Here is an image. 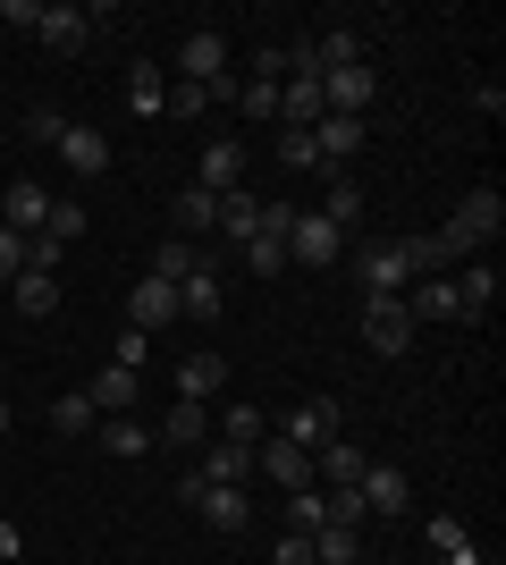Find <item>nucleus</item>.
<instances>
[{
    "instance_id": "obj_23",
    "label": "nucleus",
    "mask_w": 506,
    "mask_h": 565,
    "mask_svg": "<svg viewBox=\"0 0 506 565\" xmlns=\"http://www.w3.org/2000/svg\"><path fill=\"white\" fill-rule=\"evenodd\" d=\"M194 472H203V481H219V490H245V481H254V448H228V439H212Z\"/></svg>"
},
{
    "instance_id": "obj_3",
    "label": "nucleus",
    "mask_w": 506,
    "mask_h": 565,
    "mask_svg": "<svg viewBox=\"0 0 506 565\" xmlns=\"http://www.w3.org/2000/svg\"><path fill=\"white\" fill-rule=\"evenodd\" d=\"M177 76H186V85H212V94H237V76H228V34L194 25L186 43H177Z\"/></svg>"
},
{
    "instance_id": "obj_9",
    "label": "nucleus",
    "mask_w": 506,
    "mask_h": 565,
    "mask_svg": "<svg viewBox=\"0 0 506 565\" xmlns=\"http://www.w3.org/2000/svg\"><path fill=\"white\" fill-rule=\"evenodd\" d=\"M337 430H346V423H337V405H330V397H304V405H295V414H288V423H279V439L313 456V448H330Z\"/></svg>"
},
{
    "instance_id": "obj_18",
    "label": "nucleus",
    "mask_w": 506,
    "mask_h": 565,
    "mask_svg": "<svg viewBox=\"0 0 506 565\" xmlns=\"http://www.w3.org/2000/svg\"><path fill=\"white\" fill-rule=\"evenodd\" d=\"M60 161H68L76 178H101V169H110V136H101V127H85V118H68V136H60Z\"/></svg>"
},
{
    "instance_id": "obj_28",
    "label": "nucleus",
    "mask_w": 506,
    "mask_h": 565,
    "mask_svg": "<svg viewBox=\"0 0 506 565\" xmlns=\"http://www.w3.org/2000/svg\"><path fill=\"white\" fill-rule=\"evenodd\" d=\"M9 287H18V312H25V321H43V312H60V279H51V270H18Z\"/></svg>"
},
{
    "instance_id": "obj_7",
    "label": "nucleus",
    "mask_w": 506,
    "mask_h": 565,
    "mask_svg": "<svg viewBox=\"0 0 506 565\" xmlns=\"http://www.w3.org/2000/svg\"><path fill=\"white\" fill-rule=\"evenodd\" d=\"M372 94H380L372 60H363V68H330V76H321V110H330V118H363V110H372Z\"/></svg>"
},
{
    "instance_id": "obj_5",
    "label": "nucleus",
    "mask_w": 506,
    "mask_h": 565,
    "mask_svg": "<svg viewBox=\"0 0 506 565\" xmlns=\"http://www.w3.org/2000/svg\"><path fill=\"white\" fill-rule=\"evenodd\" d=\"M363 347H372V354H406L413 347L406 296H363Z\"/></svg>"
},
{
    "instance_id": "obj_37",
    "label": "nucleus",
    "mask_w": 506,
    "mask_h": 565,
    "mask_svg": "<svg viewBox=\"0 0 506 565\" xmlns=\"http://www.w3.org/2000/svg\"><path fill=\"white\" fill-rule=\"evenodd\" d=\"M60 136H68V110H60V102H34V110H25V143L60 152Z\"/></svg>"
},
{
    "instance_id": "obj_12",
    "label": "nucleus",
    "mask_w": 506,
    "mask_h": 565,
    "mask_svg": "<svg viewBox=\"0 0 506 565\" xmlns=\"http://www.w3.org/2000/svg\"><path fill=\"white\" fill-rule=\"evenodd\" d=\"M254 472H270L279 490H313V456H304V448H288L279 430H270L262 448H254Z\"/></svg>"
},
{
    "instance_id": "obj_44",
    "label": "nucleus",
    "mask_w": 506,
    "mask_h": 565,
    "mask_svg": "<svg viewBox=\"0 0 506 565\" xmlns=\"http://www.w3.org/2000/svg\"><path fill=\"white\" fill-rule=\"evenodd\" d=\"M60 254H68V245H60V236H25V270H51V279H60Z\"/></svg>"
},
{
    "instance_id": "obj_6",
    "label": "nucleus",
    "mask_w": 506,
    "mask_h": 565,
    "mask_svg": "<svg viewBox=\"0 0 506 565\" xmlns=\"http://www.w3.org/2000/svg\"><path fill=\"white\" fill-rule=\"evenodd\" d=\"M337 254H346V236H337L321 212H295V220H288V262H304V270H330Z\"/></svg>"
},
{
    "instance_id": "obj_39",
    "label": "nucleus",
    "mask_w": 506,
    "mask_h": 565,
    "mask_svg": "<svg viewBox=\"0 0 506 565\" xmlns=\"http://www.w3.org/2000/svg\"><path fill=\"white\" fill-rule=\"evenodd\" d=\"M245 270H254V279H279V270H288V245H279V236H245Z\"/></svg>"
},
{
    "instance_id": "obj_30",
    "label": "nucleus",
    "mask_w": 506,
    "mask_h": 565,
    "mask_svg": "<svg viewBox=\"0 0 506 565\" xmlns=\"http://www.w3.org/2000/svg\"><path fill=\"white\" fill-rule=\"evenodd\" d=\"M456 296H464V321H482V312L498 305V262H473V270L456 279Z\"/></svg>"
},
{
    "instance_id": "obj_40",
    "label": "nucleus",
    "mask_w": 506,
    "mask_h": 565,
    "mask_svg": "<svg viewBox=\"0 0 506 565\" xmlns=\"http://www.w3.org/2000/svg\"><path fill=\"white\" fill-rule=\"evenodd\" d=\"M313 565H355V532L321 523V532H313Z\"/></svg>"
},
{
    "instance_id": "obj_47",
    "label": "nucleus",
    "mask_w": 506,
    "mask_h": 565,
    "mask_svg": "<svg viewBox=\"0 0 506 565\" xmlns=\"http://www.w3.org/2000/svg\"><path fill=\"white\" fill-rule=\"evenodd\" d=\"M18 270H25V236H18V228H0V287L18 279Z\"/></svg>"
},
{
    "instance_id": "obj_31",
    "label": "nucleus",
    "mask_w": 506,
    "mask_h": 565,
    "mask_svg": "<svg viewBox=\"0 0 506 565\" xmlns=\"http://www.w3.org/2000/svg\"><path fill=\"white\" fill-rule=\"evenodd\" d=\"M313 68H321V76H330V68H363V34H355V25L321 34V43H313Z\"/></svg>"
},
{
    "instance_id": "obj_43",
    "label": "nucleus",
    "mask_w": 506,
    "mask_h": 565,
    "mask_svg": "<svg viewBox=\"0 0 506 565\" xmlns=\"http://www.w3.org/2000/svg\"><path fill=\"white\" fill-rule=\"evenodd\" d=\"M279 161H288V169H321V152H313L304 127H279Z\"/></svg>"
},
{
    "instance_id": "obj_27",
    "label": "nucleus",
    "mask_w": 506,
    "mask_h": 565,
    "mask_svg": "<svg viewBox=\"0 0 506 565\" xmlns=\"http://www.w3.org/2000/svg\"><path fill=\"white\" fill-rule=\"evenodd\" d=\"M212 439H228V448H262V439H270L262 405H228V414L212 423Z\"/></svg>"
},
{
    "instance_id": "obj_35",
    "label": "nucleus",
    "mask_w": 506,
    "mask_h": 565,
    "mask_svg": "<svg viewBox=\"0 0 506 565\" xmlns=\"http://www.w3.org/2000/svg\"><path fill=\"white\" fill-rule=\"evenodd\" d=\"M228 102H237L245 118H270V127H279V76H245Z\"/></svg>"
},
{
    "instance_id": "obj_33",
    "label": "nucleus",
    "mask_w": 506,
    "mask_h": 565,
    "mask_svg": "<svg viewBox=\"0 0 506 565\" xmlns=\"http://www.w3.org/2000/svg\"><path fill=\"white\" fill-rule=\"evenodd\" d=\"M51 430H68V439H85V430H101L94 397H85V388H68V397H51Z\"/></svg>"
},
{
    "instance_id": "obj_17",
    "label": "nucleus",
    "mask_w": 506,
    "mask_h": 565,
    "mask_svg": "<svg viewBox=\"0 0 506 565\" xmlns=\"http://www.w3.org/2000/svg\"><path fill=\"white\" fill-rule=\"evenodd\" d=\"M313 152H321L330 178H346V161L363 152V118H321V127H313Z\"/></svg>"
},
{
    "instance_id": "obj_26",
    "label": "nucleus",
    "mask_w": 506,
    "mask_h": 565,
    "mask_svg": "<svg viewBox=\"0 0 506 565\" xmlns=\"http://www.w3.org/2000/svg\"><path fill=\"white\" fill-rule=\"evenodd\" d=\"M313 212L330 220L337 236H346V228H363V186H355V178H330V194H321Z\"/></svg>"
},
{
    "instance_id": "obj_50",
    "label": "nucleus",
    "mask_w": 506,
    "mask_h": 565,
    "mask_svg": "<svg viewBox=\"0 0 506 565\" xmlns=\"http://www.w3.org/2000/svg\"><path fill=\"white\" fill-rule=\"evenodd\" d=\"M18 548H25V541H18V523H0V565H18Z\"/></svg>"
},
{
    "instance_id": "obj_48",
    "label": "nucleus",
    "mask_w": 506,
    "mask_h": 565,
    "mask_svg": "<svg viewBox=\"0 0 506 565\" xmlns=\"http://www.w3.org/2000/svg\"><path fill=\"white\" fill-rule=\"evenodd\" d=\"M279 565H313V532H279Z\"/></svg>"
},
{
    "instance_id": "obj_51",
    "label": "nucleus",
    "mask_w": 506,
    "mask_h": 565,
    "mask_svg": "<svg viewBox=\"0 0 506 565\" xmlns=\"http://www.w3.org/2000/svg\"><path fill=\"white\" fill-rule=\"evenodd\" d=\"M9 423H18V405H9V397H0V430H9Z\"/></svg>"
},
{
    "instance_id": "obj_16",
    "label": "nucleus",
    "mask_w": 506,
    "mask_h": 565,
    "mask_svg": "<svg viewBox=\"0 0 506 565\" xmlns=\"http://www.w3.org/2000/svg\"><path fill=\"white\" fill-rule=\"evenodd\" d=\"M422 548H431V565H489L456 515H431V523H422Z\"/></svg>"
},
{
    "instance_id": "obj_20",
    "label": "nucleus",
    "mask_w": 506,
    "mask_h": 565,
    "mask_svg": "<svg viewBox=\"0 0 506 565\" xmlns=\"http://www.w3.org/2000/svg\"><path fill=\"white\" fill-rule=\"evenodd\" d=\"M43 220H51V194L34 186V178H18V186L0 194V228H18V236H34V228H43Z\"/></svg>"
},
{
    "instance_id": "obj_45",
    "label": "nucleus",
    "mask_w": 506,
    "mask_h": 565,
    "mask_svg": "<svg viewBox=\"0 0 506 565\" xmlns=\"http://www.w3.org/2000/svg\"><path fill=\"white\" fill-rule=\"evenodd\" d=\"M144 354H152V338H144V330H119V347H110V363H119V372H144Z\"/></svg>"
},
{
    "instance_id": "obj_36",
    "label": "nucleus",
    "mask_w": 506,
    "mask_h": 565,
    "mask_svg": "<svg viewBox=\"0 0 506 565\" xmlns=\"http://www.w3.org/2000/svg\"><path fill=\"white\" fill-rule=\"evenodd\" d=\"M321 523H330V490H288V532H321Z\"/></svg>"
},
{
    "instance_id": "obj_46",
    "label": "nucleus",
    "mask_w": 506,
    "mask_h": 565,
    "mask_svg": "<svg viewBox=\"0 0 506 565\" xmlns=\"http://www.w3.org/2000/svg\"><path fill=\"white\" fill-rule=\"evenodd\" d=\"M330 523H337V532H363L372 515H363V498H355V490H330Z\"/></svg>"
},
{
    "instance_id": "obj_13",
    "label": "nucleus",
    "mask_w": 506,
    "mask_h": 565,
    "mask_svg": "<svg viewBox=\"0 0 506 565\" xmlns=\"http://www.w3.org/2000/svg\"><path fill=\"white\" fill-rule=\"evenodd\" d=\"M194 186H203V194H237V186H245V143H237V136H219L212 152L194 161Z\"/></svg>"
},
{
    "instance_id": "obj_15",
    "label": "nucleus",
    "mask_w": 506,
    "mask_h": 565,
    "mask_svg": "<svg viewBox=\"0 0 506 565\" xmlns=\"http://www.w3.org/2000/svg\"><path fill=\"white\" fill-rule=\"evenodd\" d=\"M363 465H372V456H363L355 439H346V430H337L330 448H313V481H321V490H355V481H363Z\"/></svg>"
},
{
    "instance_id": "obj_14",
    "label": "nucleus",
    "mask_w": 506,
    "mask_h": 565,
    "mask_svg": "<svg viewBox=\"0 0 506 565\" xmlns=\"http://www.w3.org/2000/svg\"><path fill=\"white\" fill-rule=\"evenodd\" d=\"M169 321H177V287L144 270V287L127 296V330H144V338H152V330H169Z\"/></svg>"
},
{
    "instance_id": "obj_25",
    "label": "nucleus",
    "mask_w": 506,
    "mask_h": 565,
    "mask_svg": "<svg viewBox=\"0 0 506 565\" xmlns=\"http://www.w3.org/2000/svg\"><path fill=\"white\" fill-rule=\"evenodd\" d=\"M219 372H228L219 354H186V363H177V397H186V405H212L219 397Z\"/></svg>"
},
{
    "instance_id": "obj_29",
    "label": "nucleus",
    "mask_w": 506,
    "mask_h": 565,
    "mask_svg": "<svg viewBox=\"0 0 506 565\" xmlns=\"http://www.w3.org/2000/svg\"><path fill=\"white\" fill-rule=\"evenodd\" d=\"M127 110H136V118H161V110H169V76L152 68V60L127 76Z\"/></svg>"
},
{
    "instance_id": "obj_41",
    "label": "nucleus",
    "mask_w": 506,
    "mask_h": 565,
    "mask_svg": "<svg viewBox=\"0 0 506 565\" xmlns=\"http://www.w3.org/2000/svg\"><path fill=\"white\" fill-rule=\"evenodd\" d=\"M212 85H186V76H177V85H169V118H203V110H212Z\"/></svg>"
},
{
    "instance_id": "obj_1",
    "label": "nucleus",
    "mask_w": 506,
    "mask_h": 565,
    "mask_svg": "<svg viewBox=\"0 0 506 565\" xmlns=\"http://www.w3.org/2000/svg\"><path fill=\"white\" fill-rule=\"evenodd\" d=\"M498 228H506V203H498V186H473L456 203V220H448V245H456V254H482V245H498Z\"/></svg>"
},
{
    "instance_id": "obj_21",
    "label": "nucleus",
    "mask_w": 506,
    "mask_h": 565,
    "mask_svg": "<svg viewBox=\"0 0 506 565\" xmlns=\"http://www.w3.org/2000/svg\"><path fill=\"white\" fill-rule=\"evenodd\" d=\"M177 321H219V270L212 262H194L177 279Z\"/></svg>"
},
{
    "instance_id": "obj_19",
    "label": "nucleus",
    "mask_w": 506,
    "mask_h": 565,
    "mask_svg": "<svg viewBox=\"0 0 506 565\" xmlns=\"http://www.w3.org/2000/svg\"><path fill=\"white\" fill-rule=\"evenodd\" d=\"M406 312H413V321H464V296H456V279L439 270V279H413L406 287Z\"/></svg>"
},
{
    "instance_id": "obj_32",
    "label": "nucleus",
    "mask_w": 506,
    "mask_h": 565,
    "mask_svg": "<svg viewBox=\"0 0 506 565\" xmlns=\"http://www.w3.org/2000/svg\"><path fill=\"white\" fill-rule=\"evenodd\" d=\"M212 212H219V194H203V186H186L177 203H169V220H177V236H186V245L212 228Z\"/></svg>"
},
{
    "instance_id": "obj_4",
    "label": "nucleus",
    "mask_w": 506,
    "mask_h": 565,
    "mask_svg": "<svg viewBox=\"0 0 506 565\" xmlns=\"http://www.w3.org/2000/svg\"><path fill=\"white\" fill-rule=\"evenodd\" d=\"M355 279H363V296H406V287H413L406 236H372V245L355 254Z\"/></svg>"
},
{
    "instance_id": "obj_2",
    "label": "nucleus",
    "mask_w": 506,
    "mask_h": 565,
    "mask_svg": "<svg viewBox=\"0 0 506 565\" xmlns=\"http://www.w3.org/2000/svg\"><path fill=\"white\" fill-rule=\"evenodd\" d=\"M177 498H186L194 515L212 523L219 541H228V532H245V523H254V498H245V490H219V481H203V472H186V481H177Z\"/></svg>"
},
{
    "instance_id": "obj_49",
    "label": "nucleus",
    "mask_w": 506,
    "mask_h": 565,
    "mask_svg": "<svg viewBox=\"0 0 506 565\" xmlns=\"http://www.w3.org/2000/svg\"><path fill=\"white\" fill-rule=\"evenodd\" d=\"M0 18H9V25H25V34H34V25H43V0H0Z\"/></svg>"
},
{
    "instance_id": "obj_42",
    "label": "nucleus",
    "mask_w": 506,
    "mask_h": 565,
    "mask_svg": "<svg viewBox=\"0 0 506 565\" xmlns=\"http://www.w3.org/2000/svg\"><path fill=\"white\" fill-rule=\"evenodd\" d=\"M43 236L76 245V236H85V203H60V194H51V220H43Z\"/></svg>"
},
{
    "instance_id": "obj_34",
    "label": "nucleus",
    "mask_w": 506,
    "mask_h": 565,
    "mask_svg": "<svg viewBox=\"0 0 506 565\" xmlns=\"http://www.w3.org/2000/svg\"><path fill=\"white\" fill-rule=\"evenodd\" d=\"M94 439H101L110 456H144V448H152V423H136V414H110Z\"/></svg>"
},
{
    "instance_id": "obj_22",
    "label": "nucleus",
    "mask_w": 506,
    "mask_h": 565,
    "mask_svg": "<svg viewBox=\"0 0 506 565\" xmlns=\"http://www.w3.org/2000/svg\"><path fill=\"white\" fill-rule=\"evenodd\" d=\"M212 228L228 236V245H245V236H262V194H219V212H212Z\"/></svg>"
},
{
    "instance_id": "obj_11",
    "label": "nucleus",
    "mask_w": 506,
    "mask_h": 565,
    "mask_svg": "<svg viewBox=\"0 0 506 565\" xmlns=\"http://www.w3.org/2000/svg\"><path fill=\"white\" fill-rule=\"evenodd\" d=\"M152 439L177 448V456H203V448H212V405H186V397H177V405H169V423L152 430Z\"/></svg>"
},
{
    "instance_id": "obj_38",
    "label": "nucleus",
    "mask_w": 506,
    "mask_h": 565,
    "mask_svg": "<svg viewBox=\"0 0 506 565\" xmlns=\"http://www.w3.org/2000/svg\"><path fill=\"white\" fill-rule=\"evenodd\" d=\"M194 262H203V254H194L186 236H161V245H152V279H169V287H177V279L194 270Z\"/></svg>"
},
{
    "instance_id": "obj_24",
    "label": "nucleus",
    "mask_w": 506,
    "mask_h": 565,
    "mask_svg": "<svg viewBox=\"0 0 506 565\" xmlns=\"http://www.w3.org/2000/svg\"><path fill=\"white\" fill-rule=\"evenodd\" d=\"M85 397H94L101 423H110V414H136V372H119V363H110V372L85 380Z\"/></svg>"
},
{
    "instance_id": "obj_8",
    "label": "nucleus",
    "mask_w": 506,
    "mask_h": 565,
    "mask_svg": "<svg viewBox=\"0 0 506 565\" xmlns=\"http://www.w3.org/2000/svg\"><path fill=\"white\" fill-rule=\"evenodd\" d=\"M34 34H43V51H60V60H76V51L94 43V18H85L76 0H43V25H34Z\"/></svg>"
},
{
    "instance_id": "obj_10",
    "label": "nucleus",
    "mask_w": 506,
    "mask_h": 565,
    "mask_svg": "<svg viewBox=\"0 0 506 565\" xmlns=\"http://www.w3.org/2000/svg\"><path fill=\"white\" fill-rule=\"evenodd\" d=\"M355 498H363V515H406V507H413V481L397 465H363Z\"/></svg>"
}]
</instances>
